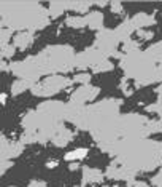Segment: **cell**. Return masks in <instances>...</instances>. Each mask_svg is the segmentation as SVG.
<instances>
[{"instance_id":"cell-2","label":"cell","mask_w":162,"mask_h":187,"mask_svg":"<svg viewBox=\"0 0 162 187\" xmlns=\"http://www.w3.org/2000/svg\"><path fill=\"white\" fill-rule=\"evenodd\" d=\"M5 98H6V96H5V94H0V101L3 102V99H5Z\"/></svg>"},{"instance_id":"cell-1","label":"cell","mask_w":162,"mask_h":187,"mask_svg":"<svg viewBox=\"0 0 162 187\" xmlns=\"http://www.w3.org/2000/svg\"><path fill=\"white\" fill-rule=\"evenodd\" d=\"M86 152H88L86 149H78V150H75V152H72V154H68L67 160H72V158H83L84 155H86Z\"/></svg>"}]
</instances>
